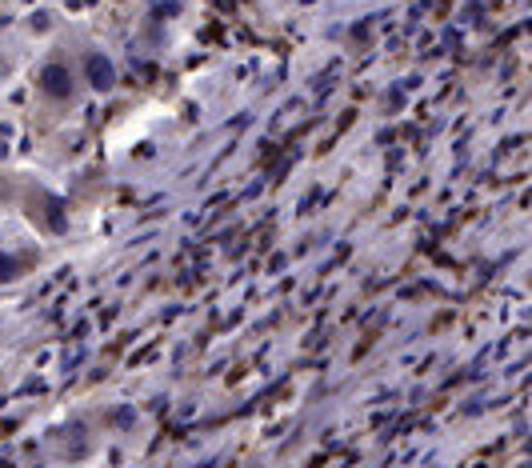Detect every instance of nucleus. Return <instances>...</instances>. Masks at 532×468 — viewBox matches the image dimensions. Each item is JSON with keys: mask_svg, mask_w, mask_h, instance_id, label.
<instances>
[{"mask_svg": "<svg viewBox=\"0 0 532 468\" xmlns=\"http://www.w3.org/2000/svg\"><path fill=\"white\" fill-rule=\"evenodd\" d=\"M36 96L48 104V108H72L76 96H80V76H76V64L68 56H48L36 72Z\"/></svg>", "mask_w": 532, "mask_h": 468, "instance_id": "f257e3e1", "label": "nucleus"}, {"mask_svg": "<svg viewBox=\"0 0 532 468\" xmlns=\"http://www.w3.org/2000/svg\"><path fill=\"white\" fill-rule=\"evenodd\" d=\"M76 76H80V84H92V88H112V80H116V68H112V60H108V52H100V48H88V52H80V64H76Z\"/></svg>", "mask_w": 532, "mask_h": 468, "instance_id": "f03ea898", "label": "nucleus"}]
</instances>
